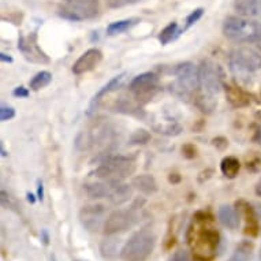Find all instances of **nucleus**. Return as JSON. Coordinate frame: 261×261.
I'll return each mask as SVG.
<instances>
[{
  "instance_id": "1",
  "label": "nucleus",
  "mask_w": 261,
  "mask_h": 261,
  "mask_svg": "<svg viewBox=\"0 0 261 261\" xmlns=\"http://www.w3.org/2000/svg\"><path fill=\"white\" fill-rule=\"evenodd\" d=\"M211 223H212V218L210 215L198 212L189 231V245L198 260H212L215 252L218 250L220 237L216 228L211 226Z\"/></svg>"
},
{
  "instance_id": "2",
  "label": "nucleus",
  "mask_w": 261,
  "mask_h": 261,
  "mask_svg": "<svg viewBox=\"0 0 261 261\" xmlns=\"http://www.w3.org/2000/svg\"><path fill=\"white\" fill-rule=\"evenodd\" d=\"M200 74V89L201 93L198 94L196 104L201 111H212L218 103L216 96L222 88L223 73L218 64L211 60H204L201 66L198 67Z\"/></svg>"
},
{
  "instance_id": "3",
  "label": "nucleus",
  "mask_w": 261,
  "mask_h": 261,
  "mask_svg": "<svg viewBox=\"0 0 261 261\" xmlns=\"http://www.w3.org/2000/svg\"><path fill=\"white\" fill-rule=\"evenodd\" d=\"M223 33L227 39L236 43H252L261 51V23L240 19V18H227L223 23Z\"/></svg>"
},
{
  "instance_id": "4",
  "label": "nucleus",
  "mask_w": 261,
  "mask_h": 261,
  "mask_svg": "<svg viewBox=\"0 0 261 261\" xmlns=\"http://www.w3.org/2000/svg\"><path fill=\"white\" fill-rule=\"evenodd\" d=\"M136 171V163L132 158L126 156H112L104 160L96 168L92 175L110 184H119Z\"/></svg>"
},
{
  "instance_id": "5",
  "label": "nucleus",
  "mask_w": 261,
  "mask_h": 261,
  "mask_svg": "<svg viewBox=\"0 0 261 261\" xmlns=\"http://www.w3.org/2000/svg\"><path fill=\"white\" fill-rule=\"evenodd\" d=\"M156 245V237L149 228H142L132 236L120 250L124 261H145L152 254Z\"/></svg>"
},
{
  "instance_id": "6",
  "label": "nucleus",
  "mask_w": 261,
  "mask_h": 261,
  "mask_svg": "<svg viewBox=\"0 0 261 261\" xmlns=\"http://www.w3.org/2000/svg\"><path fill=\"white\" fill-rule=\"evenodd\" d=\"M175 82L171 85V92L180 99H189L200 88L198 69L190 62H185L176 66Z\"/></svg>"
},
{
  "instance_id": "7",
  "label": "nucleus",
  "mask_w": 261,
  "mask_h": 261,
  "mask_svg": "<svg viewBox=\"0 0 261 261\" xmlns=\"http://www.w3.org/2000/svg\"><path fill=\"white\" fill-rule=\"evenodd\" d=\"M59 14L70 21L92 19L99 14V0H64Z\"/></svg>"
},
{
  "instance_id": "8",
  "label": "nucleus",
  "mask_w": 261,
  "mask_h": 261,
  "mask_svg": "<svg viewBox=\"0 0 261 261\" xmlns=\"http://www.w3.org/2000/svg\"><path fill=\"white\" fill-rule=\"evenodd\" d=\"M230 64L232 70L253 73L261 69V55L252 48H237L230 54Z\"/></svg>"
},
{
  "instance_id": "9",
  "label": "nucleus",
  "mask_w": 261,
  "mask_h": 261,
  "mask_svg": "<svg viewBox=\"0 0 261 261\" xmlns=\"http://www.w3.org/2000/svg\"><path fill=\"white\" fill-rule=\"evenodd\" d=\"M159 78L153 73H144L137 75L130 82L128 89L140 103H146L158 92Z\"/></svg>"
},
{
  "instance_id": "10",
  "label": "nucleus",
  "mask_w": 261,
  "mask_h": 261,
  "mask_svg": "<svg viewBox=\"0 0 261 261\" xmlns=\"http://www.w3.org/2000/svg\"><path fill=\"white\" fill-rule=\"evenodd\" d=\"M137 223V215L133 210H116L110 214L104 224V231L107 236H115L118 232L127 231Z\"/></svg>"
},
{
  "instance_id": "11",
  "label": "nucleus",
  "mask_w": 261,
  "mask_h": 261,
  "mask_svg": "<svg viewBox=\"0 0 261 261\" xmlns=\"http://www.w3.org/2000/svg\"><path fill=\"white\" fill-rule=\"evenodd\" d=\"M80 222L86 231L99 232L106 224V206L101 204L86 205L80 211Z\"/></svg>"
},
{
  "instance_id": "12",
  "label": "nucleus",
  "mask_w": 261,
  "mask_h": 261,
  "mask_svg": "<svg viewBox=\"0 0 261 261\" xmlns=\"http://www.w3.org/2000/svg\"><path fill=\"white\" fill-rule=\"evenodd\" d=\"M103 59V54L97 48H90L86 52H84L80 58L77 59V62L74 63L73 66V73L77 74V75H81V74L89 73L94 67H97V64L101 62Z\"/></svg>"
},
{
  "instance_id": "13",
  "label": "nucleus",
  "mask_w": 261,
  "mask_h": 261,
  "mask_svg": "<svg viewBox=\"0 0 261 261\" xmlns=\"http://www.w3.org/2000/svg\"><path fill=\"white\" fill-rule=\"evenodd\" d=\"M35 40H36V36H33L32 39L21 37V39H19V44H18V48L21 49L22 54L25 55L26 59H29L30 62H39V63L48 62L49 59H48L47 55L40 49L39 45L36 44Z\"/></svg>"
},
{
  "instance_id": "14",
  "label": "nucleus",
  "mask_w": 261,
  "mask_h": 261,
  "mask_svg": "<svg viewBox=\"0 0 261 261\" xmlns=\"http://www.w3.org/2000/svg\"><path fill=\"white\" fill-rule=\"evenodd\" d=\"M124 78H126V73H122L119 74V75H116V77H114L112 80H110L108 84H106L97 93L94 94V97L92 99V101H90L89 110H88V115H90V114H93V112L96 111V108H97V106H99V103L101 101V99H103L104 96H107V94H110L111 92H115V90L123 84Z\"/></svg>"
},
{
  "instance_id": "15",
  "label": "nucleus",
  "mask_w": 261,
  "mask_h": 261,
  "mask_svg": "<svg viewBox=\"0 0 261 261\" xmlns=\"http://www.w3.org/2000/svg\"><path fill=\"white\" fill-rule=\"evenodd\" d=\"M132 186H128L126 184H112L111 186V193H110V201L114 204V205H120L123 202L128 201L130 197H132Z\"/></svg>"
},
{
  "instance_id": "16",
  "label": "nucleus",
  "mask_w": 261,
  "mask_h": 261,
  "mask_svg": "<svg viewBox=\"0 0 261 261\" xmlns=\"http://www.w3.org/2000/svg\"><path fill=\"white\" fill-rule=\"evenodd\" d=\"M219 220L223 226L230 228V230H236L240 227V215L232 206L223 205L219 208Z\"/></svg>"
},
{
  "instance_id": "17",
  "label": "nucleus",
  "mask_w": 261,
  "mask_h": 261,
  "mask_svg": "<svg viewBox=\"0 0 261 261\" xmlns=\"http://www.w3.org/2000/svg\"><path fill=\"white\" fill-rule=\"evenodd\" d=\"M234 9L245 17H256L261 14V0H234Z\"/></svg>"
},
{
  "instance_id": "18",
  "label": "nucleus",
  "mask_w": 261,
  "mask_h": 261,
  "mask_svg": "<svg viewBox=\"0 0 261 261\" xmlns=\"http://www.w3.org/2000/svg\"><path fill=\"white\" fill-rule=\"evenodd\" d=\"M112 184L110 182H96V184L85 185V192L89 196V198L93 200H100V198L110 197Z\"/></svg>"
},
{
  "instance_id": "19",
  "label": "nucleus",
  "mask_w": 261,
  "mask_h": 261,
  "mask_svg": "<svg viewBox=\"0 0 261 261\" xmlns=\"http://www.w3.org/2000/svg\"><path fill=\"white\" fill-rule=\"evenodd\" d=\"M133 186L144 194H153L158 190V184L152 175H137L133 179Z\"/></svg>"
},
{
  "instance_id": "20",
  "label": "nucleus",
  "mask_w": 261,
  "mask_h": 261,
  "mask_svg": "<svg viewBox=\"0 0 261 261\" xmlns=\"http://www.w3.org/2000/svg\"><path fill=\"white\" fill-rule=\"evenodd\" d=\"M153 128L158 133L166 136H178L182 132V126L176 120H171L170 118L159 120V123H153Z\"/></svg>"
},
{
  "instance_id": "21",
  "label": "nucleus",
  "mask_w": 261,
  "mask_h": 261,
  "mask_svg": "<svg viewBox=\"0 0 261 261\" xmlns=\"http://www.w3.org/2000/svg\"><path fill=\"white\" fill-rule=\"evenodd\" d=\"M140 22L138 18H128V19H122V21H116L110 23L107 28V35L108 36H116L123 33L126 30L132 29L133 26H136Z\"/></svg>"
},
{
  "instance_id": "22",
  "label": "nucleus",
  "mask_w": 261,
  "mask_h": 261,
  "mask_svg": "<svg viewBox=\"0 0 261 261\" xmlns=\"http://www.w3.org/2000/svg\"><path fill=\"white\" fill-rule=\"evenodd\" d=\"M184 30L179 29V25L176 22H171L170 25H167L164 29L160 32L159 35V41L163 44V45H167L168 43H171L175 39H178V36L182 35Z\"/></svg>"
},
{
  "instance_id": "23",
  "label": "nucleus",
  "mask_w": 261,
  "mask_h": 261,
  "mask_svg": "<svg viewBox=\"0 0 261 261\" xmlns=\"http://www.w3.org/2000/svg\"><path fill=\"white\" fill-rule=\"evenodd\" d=\"M241 164L238 162V159L232 158V156H228V158H224L222 160V164H220V170H222L223 175L227 176V178H236L240 172Z\"/></svg>"
},
{
  "instance_id": "24",
  "label": "nucleus",
  "mask_w": 261,
  "mask_h": 261,
  "mask_svg": "<svg viewBox=\"0 0 261 261\" xmlns=\"http://www.w3.org/2000/svg\"><path fill=\"white\" fill-rule=\"evenodd\" d=\"M227 99L228 101L234 106V107H244V106H248L249 99L248 96L242 92L238 88H234V86H227L226 88Z\"/></svg>"
},
{
  "instance_id": "25",
  "label": "nucleus",
  "mask_w": 261,
  "mask_h": 261,
  "mask_svg": "<svg viewBox=\"0 0 261 261\" xmlns=\"http://www.w3.org/2000/svg\"><path fill=\"white\" fill-rule=\"evenodd\" d=\"M52 81V74L49 71H40L32 78L29 82L30 89L33 90H40L45 88L47 85H49V82Z\"/></svg>"
},
{
  "instance_id": "26",
  "label": "nucleus",
  "mask_w": 261,
  "mask_h": 261,
  "mask_svg": "<svg viewBox=\"0 0 261 261\" xmlns=\"http://www.w3.org/2000/svg\"><path fill=\"white\" fill-rule=\"evenodd\" d=\"M118 245H119V240H115V238H108V240L103 241V244L100 246V250H101V254L103 257H114L118 252Z\"/></svg>"
},
{
  "instance_id": "27",
  "label": "nucleus",
  "mask_w": 261,
  "mask_h": 261,
  "mask_svg": "<svg viewBox=\"0 0 261 261\" xmlns=\"http://www.w3.org/2000/svg\"><path fill=\"white\" fill-rule=\"evenodd\" d=\"M250 249H252V246H249L248 244H242L240 248H237V250L228 261H248L249 257H250Z\"/></svg>"
},
{
  "instance_id": "28",
  "label": "nucleus",
  "mask_w": 261,
  "mask_h": 261,
  "mask_svg": "<svg viewBox=\"0 0 261 261\" xmlns=\"http://www.w3.org/2000/svg\"><path fill=\"white\" fill-rule=\"evenodd\" d=\"M150 134L145 130H137V132H134L132 134V137H130V144H146V142L149 141Z\"/></svg>"
},
{
  "instance_id": "29",
  "label": "nucleus",
  "mask_w": 261,
  "mask_h": 261,
  "mask_svg": "<svg viewBox=\"0 0 261 261\" xmlns=\"http://www.w3.org/2000/svg\"><path fill=\"white\" fill-rule=\"evenodd\" d=\"M202 15H204V9H196L194 11H192V13L189 14L188 18H186V23H185L184 32L185 30H188L189 28H192V26L202 17Z\"/></svg>"
},
{
  "instance_id": "30",
  "label": "nucleus",
  "mask_w": 261,
  "mask_h": 261,
  "mask_svg": "<svg viewBox=\"0 0 261 261\" xmlns=\"http://www.w3.org/2000/svg\"><path fill=\"white\" fill-rule=\"evenodd\" d=\"M15 118V110L13 107H7V106H2L0 108V119L2 122H7Z\"/></svg>"
},
{
  "instance_id": "31",
  "label": "nucleus",
  "mask_w": 261,
  "mask_h": 261,
  "mask_svg": "<svg viewBox=\"0 0 261 261\" xmlns=\"http://www.w3.org/2000/svg\"><path fill=\"white\" fill-rule=\"evenodd\" d=\"M106 2H107L108 7H111V9H119V7H123V6L138 3L141 0H106Z\"/></svg>"
},
{
  "instance_id": "32",
  "label": "nucleus",
  "mask_w": 261,
  "mask_h": 261,
  "mask_svg": "<svg viewBox=\"0 0 261 261\" xmlns=\"http://www.w3.org/2000/svg\"><path fill=\"white\" fill-rule=\"evenodd\" d=\"M170 261H192V260H190L188 252H185V250H178V252H175L174 254H172Z\"/></svg>"
},
{
  "instance_id": "33",
  "label": "nucleus",
  "mask_w": 261,
  "mask_h": 261,
  "mask_svg": "<svg viewBox=\"0 0 261 261\" xmlns=\"http://www.w3.org/2000/svg\"><path fill=\"white\" fill-rule=\"evenodd\" d=\"M13 94L15 97H19V99H26V97L29 96V90L26 89V88H23V86H18V88L14 89Z\"/></svg>"
},
{
  "instance_id": "34",
  "label": "nucleus",
  "mask_w": 261,
  "mask_h": 261,
  "mask_svg": "<svg viewBox=\"0 0 261 261\" xmlns=\"http://www.w3.org/2000/svg\"><path fill=\"white\" fill-rule=\"evenodd\" d=\"M11 205H13V202L10 200V196L5 192V190H2V206H3V208H9V206Z\"/></svg>"
},
{
  "instance_id": "35",
  "label": "nucleus",
  "mask_w": 261,
  "mask_h": 261,
  "mask_svg": "<svg viewBox=\"0 0 261 261\" xmlns=\"http://www.w3.org/2000/svg\"><path fill=\"white\" fill-rule=\"evenodd\" d=\"M37 198H39L40 201H43L44 198V186L43 182L41 180H37Z\"/></svg>"
},
{
  "instance_id": "36",
  "label": "nucleus",
  "mask_w": 261,
  "mask_h": 261,
  "mask_svg": "<svg viewBox=\"0 0 261 261\" xmlns=\"http://www.w3.org/2000/svg\"><path fill=\"white\" fill-rule=\"evenodd\" d=\"M0 60H2V63H13L14 62L13 58L10 55H7V54H5V52L0 54Z\"/></svg>"
},
{
  "instance_id": "37",
  "label": "nucleus",
  "mask_w": 261,
  "mask_h": 261,
  "mask_svg": "<svg viewBox=\"0 0 261 261\" xmlns=\"http://www.w3.org/2000/svg\"><path fill=\"white\" fill-rule=\"evenodd\" d=\"M254 206H256L254 211H256L257 220H258V226H260V230H261V204H256Z\"/></svg>"
},
{
  "instance_id": "38",
  "label": "nucleus",
  "mask_w": 261,
  "mask_h": 261,
  "mask_svg": "<svg viewBox=\"0 0 261 261\" xmlns=\"http://www.w3.org/2000/svg\"><path fill=\"white\" fill-rule=\"evenodd\" d=\"M41 237H43L44 245H48V244H49V237H48L47 230H43V231H41Z\"/></svg>"
},
{
  "instance_id": "39",
  "label": "nucleus",
  "mask_w": 261,
  "mask_h": 261,
  "mask_svg": "<svg viewBox=\"0 0 261 261\" xmlns=\"http://www.w3.org/2000/svg\"><path fill=\"white\" fill-rule=\"evenodd\" d=\"M26 196H28V201H29L30 204H35V202H36L35 194H32V193H28Z\"/></svg>"
},
{
  "instance_id": "40",
  "label": "nucleus",
  "mask_w": 261,
  "mask_h": 261,
  "mask_svg": "<svg viewBox=\"0 0 261 261\" xmlns=\"http://www.w3.org/2000/svg\"><path fill=\"white\" fill-rule=\"evenodd\" d=\"M256 192H257V194H258V196H260V197H261V180H260V182H258V185H257Z\"/></svg>"
},
{
  "instance_id": "41",
  "label": "nucleus",
  "mask_w": 261,
  "mask_h": 261,
  "mask_svg": "<svg viewBox=\"0 0 261 261\" xmlns=\"http://www.w3.org/2000/svg\"><path fill=\"white\" fill-rule=\"evenodd\" d=\"M258 144H260V145H261V128H260V130H258Z\"/></svg>"
},
{
  "instance_id": "42",
  "label": "nucleus",
  "mask_w": 261,
  "mask_h": 261,
  "mask_svg": "<svg viewBox=\"0 0 261 261\" xmlns=\"http://www.w3.org/2000/svg\"><path fill=\"white\" fill-rule=\"evenodd\" d=\"M51 261H56V256H55V254H52V256H51Z\"/></svg>"
},
{
  "instance_id": "43",
  "label": "nucleus",
  "mask_w": 261,
  "mask_h": 261,
  "mask_svg": "<svg viewBox=\"0 0 261 261\" xmlns=\"http://www.w3.org/2000/svg\"><path fill=\"white\" fill-rule=\"evenodd\" d=\"M260 260H261V249H260Z\"/></svg>"
}]
</instances>
